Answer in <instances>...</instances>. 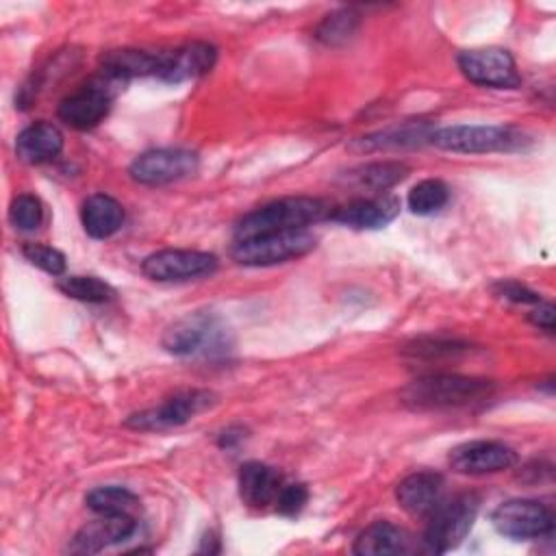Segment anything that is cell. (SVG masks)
Here are the masks:
<instances>
[{
    "label": "cell",
    "instance_id": "cell-24",
    "mask_svg": "<svg viewBox=\"0 0 556 556\" xmlns=\"http://www.w3.org/2000/svg\"><path fill=\"white\" fill-rule=\"evenodd\" d=\"M408 174V167L400 161H378V163H367L348 174V182L361 187V189H371V191H387L393 185L402 182Z\"/></svg>",
    "mask_w": 556,
    "mask_h": 556
},
{
    "label": "cell",
    "instance_id": "cell-3",
    "mask_svg": "<svg viewBox=\"0 0 556 556\" xmlns=\"http://www.w3.org/2000/svg\"><path fill=\"white\" fill-rule=\"evenodd\" d=\"M163 348L176 356L224 354L230 348V330L213 313H187L167 326L163 332Z\"/></svg>",
    "mask_w": 556,
    "mask_h": 556
},
{
    "label": "cell",
    "instance_id": "cell-19",
    "mask_svg": "<svg viewBox=\"0 0 556 556\" xmlns=\"http://www.w3.org/2000/svg\"><path fill=\"white\" fill-rule=\"evenodd\" d=\"M282 486V476L263 463H245L239 471V495L248 506L265 508L276 502Z\"/></svg>",
    "mask_w": 556,
    "mask_h": 556
},
{
    "label": "cell",
    "instance_id": "cell-10",
    "mask_svg": "<svg viewBox=\"0 0 556 556\" xmlns=\"http://www.w3.org/2000/svg\"><path fill=\"white\" fill-rule=\"evenodd\" d=\"M198 169V154L182 148H159L139 154L128 174L135 182L141 185H169L182 180Z\"/></svg>",
    "mask_w": 556,
    "mask_h": 556
},
{
    "label": "cell",
    "instance_id": "cell-28",
    "mask_svg": "<svg viewBox=\"0 0 556 556\" xmlns=\"http://www.w3.org/2000/svg\"><path fill=\"white\" fill-rule=\"evenodd\" d=\"M358 28V13L352 9H339L321 20V24L315 30V37L326 46H341Z\"/></svg>",
    "mask_w": 556,
    "mask_h": 556
},
{
    "label": "cell",
    "instance_id": "cell-26",
    "mask_svg": "<svg viewBox=\"0 0 556 556\" xmlns=\"http://www.w3.org/2000/svg\"><path fill=\"white\" fill-rule=\"evenodd\" d=\"M56 287L67 298L89 304H104L115 298V289L96 276H65L56 282Z\"/></svg>",
    "mask_w": 556,
    "mask_h": 556
},
{
    "label": "cell",
    "instance_id": "cell-29",
    "mask_svg": "<svg viewBox=\"0 0 556 556\" xmlns=\"http://www.w3.org/2000/svg\"><path fill=\"white\" fill-rule=\"evenodd\" d=\"M9 219L20 230H35L43 219V206L37 195L20 193L9 206Z\"/></svg>",
    "mask_w": 556,
    "mask_h": 556
},
{
    "label": "cell",
    "instance_id": "cell-14",
    "mask_svg": "<svg viewBox=\"0 0 556 556\" xmlns=\"http://www.w3.org/2000/svg\"><path fill=\"white\" fill-rule=\"evenodd\" d=\"M132 515H100L87 521L70 543L72 554H98L104 547L126 541L135 532Z\"/></svg>",
    "mask_w": 556,
    "mask_h": 556
},
{
    "label": "cell",
    "instance_id": "cell-20",
    "mask_svg": "<svg viewBox=\"0 0 556 556\" xmlns=\"http://www.w3.org/2000/svg\"><path fill=\"white\" fill-rule=\"evenodd\" d=\"M163 61L161 54H152L146 50L135 48H122V50H109L100 56L102 74L113 80H126L137 76H159Z\"/></svg>",
    "mask_w": 556,
    "mask_h": 556
},
{
    "label": "cell",
    "instance_id": "cell-9",
    "mask_svg": "<svg viewBox=\"0 0 556 556\" xmlns=\"http://www.w3.org/2000/svg\"><path fill=\"white\" fill-rule=\"evenodd\" d=\"M215 404V395L211 391H180L167 400H163L159 406L135 413L126 419V426L137 430H167L187 424L198 413L206 410Z\"/></svg>",
    "mask_w": 556,
    "mask_h": 556
},
{
    "label": "cell",
    "instance_id": "cell-18",
    "mask_svg": "<svg viewBox=\"0 0 556 556\" xmlns=\"http://www.w3.org/2000/svg\"><path fill=\"white\" fill-rule=\"evenodd\" d=\"M63 150V135L50 122H37L26 126L15 139V154L28 165L52 161Z\"/></svg>",
    "mask_w": 556,
    "mask_h": 556
},
{
    "label": "cell",
    "instance_id": "cell-22",
    "mask_svg": "<svg viewBox=\"0 0 556 556\" xmlns=\"http://www.w3.org/2000/svg\"><path fill=\"white\" fill-rule=\"evenodd\" d=\"M434 126L432 122H404V124H395L389 126L384 130L365 135L361 139H356L354 148L363 150V152H371V150H387V148H413V146H421L428 143L434 135Z\"/></svg>",
    "mask_w": 556,
    "mask_h": 556
},
{
    "label": "cell",
    "instance_id": "cell-33",
    "mask_svg": "<svg viewBox=\"0 0 556 556\" xmlns=\"http://www.w3.org/2000/svg\"><path fill=\"white\" fill-rule=\"evenodd\" d=\"M530 319L539 328H545L552 332L554 330V306L549 302H539L536 308L530 313Z\"/></svg>",
    "mask_w": 556,
    "mask_h": 556
},
{
    "label": "cell",
    "instance_id": "cell-32",
    "mask_svg": "<svg viewBox=\"0 0 556 556\" xmlns=\"http://www.w3.org/2000/svg\"><path fill=\"white\" fill-rule=\"evenodd\" d=\"M500 293L513 302H519V304H539L541 302V295L526 289L523 285L519 282H500Z\"/></svg>",
    "mask_w": 556,
    "mask_h": 556
},
{
    "label": "cell",
    "instance_id": "cell-27",
    "mask_svg": "<svg viewBox=\"0 0 556 556\" xmlns=\"http://www.w3.org/2000/svg\"><path fill=\"white\" fill-rule=\"evenodd\" d=\"M450 200V189L443 180L439 178H426L421 182H417L410 191H408V208L415 215H432L437 211H441Z\"/></svg>",
    "mask_w": 556,
    "mask_h": 556
},
{
    "label": "cell",
    "instance_id": "cell-21",
    "mask_svg": "<svg viewBox=\"0 0 556 556\" xmlns=\"http://www.w3.org/2000/svg\"><path fill=\"white\" fill-rule=\"evenodd\" d=\"M354 554L358 556H395L410 549V536L404 528L391 521H374L354 541Z\"/></svg>",
    "mask_w": 556,
    "mask_h": 556
},
{
    "label": "cell",
    "instance_id": "cell-12",
    "mask_svg": "<svg viewBox=\"0 0 556 556\" xmlns=\"http://www.w3.org/2000/svg\"><path fill=\"white\" fill-rule=\"evenodd\" d=\"M111 83L115 80L109 76L93 78L80 89H76L74 93L65 96L59 104V117L76 130H89L98 126L111 109V100H113Z\"/></svg>",
    "mask_w": 556,
    "mask_h": 556
},
{
    "label": "cell",
    "instance_id": "cell-30",
    "mask_svg": "<svg viewBox=\"0 0 556 556\" xmlns=\"http://www.w3.org/2000/svg\"><path fill=\"white\" fill-rule=\"evenodd\" d=\"M22 252H24V256H26L33 265H37L39 269H43V271H48V274H52V276H59V274L65 271V256H63V252H59V250L52 248V245L26 243V245L22 248Z\"/></svg>",
    "mask_w": 556,
    "mask_h": 556
},
{
    "label": "cell",
    "instance_id": "cell-31",
    "mask_svg": "<svg viewBox=\"0 0 556 556\" xmlns=\"http://www.w3.org/2000/svg\"><path fill=\"white\" fill-rule=\"evenodd\" d=\"M306 500H308V491L304 484H282L274 504L280 515L293 517L304 508Z\"/></svg>",
    "mask_w": 556,
    "mask_h": 556
},
{
    "label": "cell",
    "instance_id": "cell-15",
    "mask_svg": "<svg viewBox=\"0 0 556 556\" xmlns=\"http://www.w3.org/2000/svg\"><path fill=\"white\" fill-rule=\"evenodd\" d=\"M395 497L408 515L428 517L445 497V480L437 471H415L397 484Z\"/></svg>",
    "mask_w": 556,
    "mask_h": 556
},
{
    "label": "cell",
    "instance_id": "cell-4",
    "mask_svg": "<svg viewBox=\"0 0 556 556\" xmlns=\"http://www.w3.org/2000/svg\"><path fill=\"white\" fill-rule=\"evenodd\" d=\"M480 500L473 493H463L445 500L428 515V528L424 532V547L432 554H445L454 549L471 530Z\"/></svg>",
    "mask_w": 556,
    "mask_h": 556
},
{
    "label": "cell",
    "instance_id": "cell-16",
    "mask_svg": "<svg viewBox=\"0 0 556 556\" xmlns=\"http://www.w3.org/2000/svg\"><path fill=\"white\" fill-rule=\"evenodd\" d=\"M400 213V200L393 195L378 198H358L334 211H330V219L358 230H376L393 222Z\"/></svg>",
    "mask_w": 556,
    "mask_h": 556
},
{
    "label": "cell",
    "instance_id": "cell-2",
    "mask_svg": "<svg viewBox=\"0 0 556 556\" xmlns=\"http://www.w3.org/2000/svg\"><path fill=\"white\" fill-rule=\"evenodd\" d=\"M493 391L491 380L458 374H430L404 389V402L415 408H456L480 402Z\"/></svg>",
    "mask_w": 556,
    "mask_h": 556
},
{
    "label": "cell",
    "instance_id": "cell-11",
    "mask_svg": "<svg viewBox=\"0 0 556 556\" xmlns=\"http://www.w3.org/2000/svg\"><path fill=\"white\" fill-rule=\"evenodd\" d=\"M458 67L463 76L482 87L513 89L521 83L515 59L502 48H476L458 54Z\"/></svg>",
    "mask_w": 556,
    "mask_h": 556
},
{
    "label": "cell",
    "instance_id": "cell-5",
    "mask_svg": "<svg viewBox=\"0 0 556 556\" xmlns=\"http://www.w3.org/2000/svg\"><path fill=\"white\" fill-rule=\"evenodd\" d=\"M317 239L308 230H287V232H271L250 239L235 241L230 254L237 263L250 267H267L287 263L308 254L315 248Z\"/></svg>",
    "mask_w": 556,
    "mask_h": 556
},
{
    "label": "cell",
    "instance_id": "cell-23",
    "mask_svg": "<svg viewBox=\"0 0 556 556\" xmlns=\"http://www.w3.org/2000/svg\"><path fill=\"white\" fill-rule=\"evenodd\" d=\"M80 222L89 237L106 239L119 230L124 222V208L115 198L106 193H93L83 202Z\"/></svg>",
    "mask_w": 556,
    "mask_h": 556
},
{
    "label": "cell",
    "instance_id": "cell-8",
    "mask_svg": "<svg viewBox=\"0 0 556 556\" xmlns=\"http://www.w3.org/2000/svg\"><path fill=\"white\" fill-rule=\"evenodd\" d=\"M217 269V256L200 250H159L143 258L141 271L156 282H185L211 276Z\"/></svg>",
    "mask_w": 556,
    "mask_h": 556
},
{
    "label": "cell",
    "instance_id": "cell-13",
    "mask_svg": "<svg viewBox=\"0 0 556 556\" xmlns=\"http://www.w3.org/2000/svg\"><path fill=\"white\" fill-rule=\"evenodd\" d=\"M450 467L458 473L467 476H482V473H495L513 467L517 463V454L510 445L502 441H467L456 445L450 452Z\"/></svg>",
    "mask_w": 556,
    "mask_h": 556
},
{
    "label": "cell",
    "instance_id": "cell-25",
    "mask_svg": "<svg viewBox=\"0 0 556 556\" xmlns=\"http://www.w3.org/2000/svg\"><path fill=\"white\" fill-rule=\"evenodd\" d=\"M87 506L98 515H132L139 508V497L126 486H98L87 493Z\"/></svg>",
    "mask_w": 556,
    "mask_h": 556
},
{
    "label": "cell",
    "instance_id": "cell-7",
    "mask_svg": "<svg viewBox=\"0 0 556 556\" xmlns=\"http://www.w3.org/2000/svg\"><path fill=\"white\" fill-rule=\"evenodd\" d=\"M493 528L513 539V541H530L552 534L554 515L552 510L536 500H506L491 513Z\"/></svg>",
    "mask_w": 556,
    "mask_h": 556
},
{
    "label": "cell",
    "instance_id": "cell-17",
    "mask_svg": "<svg viewBox=\"0 0 556 556\" xmlns=\"http://www.w3.org/2000/svg\"><path fill=\"white\" fill-rule=\"evenodd\" d=\"M215 61H217V50L211 43L193 41L172 52H163V61L156 78L165 83H182L189 78H198L211 72Z\"/></svg>",
    "mask_w": 556,
    "mask_h": 556
},
{
    "label": "cell",
    "instance_id": "cell-6",
    "mask_svg": "<svg viewBox=\"0 0 556 556\" xmlns=\"http://www.w3.org/2000/svg\"><path fill=\"white\" fill-rule=\"evenodd\" d=\"M528 139L523 132L510 126H445L434 130L430 143L447 152H465V154H480V152H510L523 148Z\"/></svg>",
    "mask_w": 556,
    "mask_h": 556
},
{
    "label": "cell",
    "instance_id": "cell-1",
    "mask_svg": "<svg viewBox=\"0 0 556 556\" xmlns=\"http://www.w3.org/2000/svg\"><path fill=\"white\" fill-rule=\"evenodd\" d=\"M326 217H330V208L319 198H308V195L280 198L243 215L235 226V241L271 235V232L306 230L311 224H317Z\"/></svg>",
    "mask_w": 556,
    "mask_h": 556
}]
</instances>
